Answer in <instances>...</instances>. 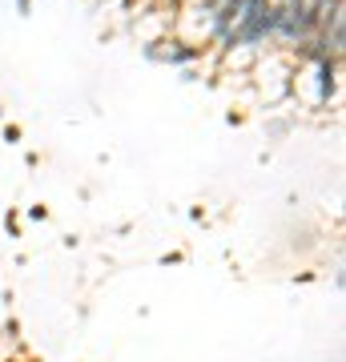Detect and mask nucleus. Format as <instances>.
<instances>
[{
  "label": "nucleus",
  "mask_w": 346,
  "mask_h": 362,
  "mask_svg": "<svg viewBox=\"0 0 346 362\" xmlns=\"http://www.w3.org/2000/svg\"><path fill=\"white\" fill-rule=\"evenodd\" d=\"M28 8H33V0H16V13L21 16H28Z\"/></svg>",
  "instance_id": "nucleus-1"
}]
</instances>
